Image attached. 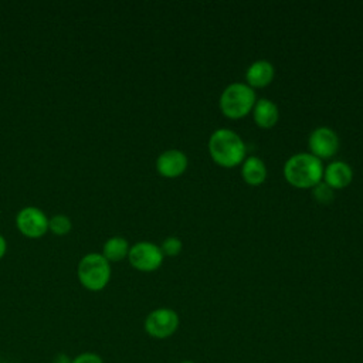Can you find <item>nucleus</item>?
<instances>
[{"label":"nucleus","mask_w":363,"mask_h":363,"mask_svg":"<svg viewBox=\"0 0 363 363\" xmlns=\"http://www.w3.org/2000/svg\"><path fill=\"white\" fill-rule=\"evenodd\" d=\"M252 118L259 128H272L279 119L278 106L271 99H258L252 108Z\"/></svg>","instance_id":"nucleus-12"},{"label":"nucleus","mask_w":363,"mask_h":363,"mask_svg":"<svg viewBox=\"0 0 363 363\" xmlns=\"http://www.w3.org/2000/svg\"><path fill=\"white\" fill-rule=\"evenodd\" d=\"M241 176L247 184L259 186L267 179V166L258 156L245 157L241 166Z\"/></svg>","instance_id":"nucleus-13"},{"label":"nucleus","mask_w":363,"mask_h":363,"mask_svg":"<svg viewBox=\"0 0 363 363\" xmlns=\"http://www.w3.org/2000/svg\"><path fill=\"white\" fill-rule=\"evenodd\" d=\"M187 156L179 149H167L156 159V170L163 177H177L187 169Z\"/></svg>","instance_id":"nucleus-9"},{"label":"nucleus","mask_w":363,"mask_h":363,"mask_svg":"<svg viewBox=\"0 0 363 363\" xmlns=\"http://www.w3.org/2000/svg\"><path fill=\"white\" fill-rule=\"evenodd\" d=\"M312 196L320 204H329L335 197L333 189L330 186H328L323 180L312 187Z\"/></svg>","instance_id":"nucleus-16"},{"label":"nucleus","mask_w":363,"mask_h":363,"mask_svg":"<svg viewBox=\"0 0 363 363\" xmlns=\"http://www.w3.org/2000/svg\"><path fill=\"white\" fill-rule=\"evenodd\" d=\"M275 69L274 65L267 60H257L254 61L245 71L247 85L254 88H264L271 84L274 79Z\"/></svg>","instance_id":"nucleus-11"},{"label":"nucleus","mask_w":363,"mask_h":363,"mask_svg":"<svg viewBox=\"0 0 363 363\" xmlns=\"http://www.w3.org/2000/svg\"><path fill=\"white\" fill-rule=\"evenodd\" d=\"M255 105V91L244 82H233L224 88L220 96V109L230 119L248 115Z\"/></svg>","instance_id":"nucleus-3"},{"label":"nucleus","mask_w":363,"mask_h":363,"mask_svg":"<svg viewBox=\"0 0 363 363\" xmlns=\"http://www.w3.org/2000/svg\"><path fill=\"white\" fill-rule=\"evenodd\" d=\"M180 363H194V362H191V360H182Z\"/></svg>","instance_id":"nucleus-20"},{"label":"nucleus","mask_w":363,"mask_h":363,"mask_svg":"<svg viewBox=\"0 0 363 363\" xmlns=\"http://www.w3.org/2000/svg\"><path fill=\"white\" fill-rule=\"evenodd\" d=\"M71 227V220L65 214H55L51 218H48V230L57 235H64L69 233Z\"/></svg>","instance_id":"nucleus-15"},{"label":"nucleus","mask_w":363,"mask_h":363,"mask_svg":"<svg viewBox=\"0 0 363 363\" xmlns=\"http://www.w3.org/2000/svg\"><path fill=\"white\" fill-rule=\"evenodd\" d=\"M71 363H104L102 357L98 354V353H94V352H84V353H79L77 354Z\"/></svg>","instance_id":"nucleus-18"},{"label":"nucleus","mask_w":363,"mask_h":363,"mask_svg":"<svg viewBox=\"0 0 363 363\" xmlns=\"http://www.w3.org/2000/svg\"><path fill=\"white\" fill-rule=\"evenodd\" d=\"M130 265L142 272H152L163 262V252L159 245L149 241H139L129 248Z\"/></svg>","instance_id":"nucleus-6"},{"label":"nucleus","mask_w":363,"mask_h":363,"mask_svg":"<svg viewBox=\"0 0 363 363\" xmlns=\"http://www.w3.org/2000/svg\"><path fill=\"white\" fill-rule=\"evenodd\" d=\"M309 153L322 159H329L336 155L339 149V138L329 126H319L313 129L308 138Z\"/></svg>","instance_id":"nucleus-8"},{"label":"nucleus","mask_w":363,"mask_h":363,"mask_svg":"<svg viewBox=\"0 0 363 363\" xmlns=\"http://www.w3.org/2000/svg\"><path fill=\"white\" fill-rule=\"evenodd\" d=\"M180 319L176 311L170 308H157L145 318V332L155 339H167L179 329Z\"/></svg>","instance_id":"nucleus-5"},{"label":"nucleus","mask_w":363,"mask_h":363,"mask_svg":"<svg viewBox=\"0 0 363 363\" xmlns=\"http://www.w3.org/2000/svg\"><path fill=\"white\" fill-rule=\"evenodd\" d=\"M16 225L28 238H40L48 231V218L43 210L27 206L17 213Z\"/></svg>","instance_id":"nucleus-7"},{"label":"nucleus","mask_w":363,"mask_h":363,"mask_svg":"<svg viewBox=\"0 0 363 363\" xmlns=\"http://www.w3.org/2000/svg\"><path fill=\"white\" fill-rule=\"evenodd\" d=\"M211 159L223 167H234L245 159V145L238 133L231 129H217L208 139Z\"/></svg>","instance_id":"nucleus-2"},{"label":"nucleus","mask_w":363,"mask_h":363,"mask_svg":"<svg viewBox=\"0 0 363 363\" xmlns=\"http://www.w3.org/2000/svg\"><path fill=\"white\" fill-rule=\"evenodd\" d=\"M77 275L84 288L101 291L111 279V262L99 252L86 254L78 264Z\"/></svg>","instance_id":"nucleus-4"},{"label":"nucleus","mask_w":363,"mask_h":363,"mask_svg":"<svg viewBox=\"0 0 363 363\" xmlns=\"http://www.w3.org/2000/svg\"><path fill=\"white\" fill-rule=\"evenodd\" d=\"M182 248H183V242L180 241L179 237H173V235L164 238L162 245H160V250H162L163 255H167V257L179 255Z\"/></svg>","instance_id":"nucleus-17"},{"label":"nucleus","mask_w":363,"mask_h":363,"mask_svg":"<svg viewBox=\"0 0 363 363\" xmlns=\"http://www.w3.org/2000/svg\"><path fill=\"white\" fill-rule=\"evenodd\" d=\"M353 179V170L352 167L342 160H335L330 162L325 169H323V182L330 186L333 190L336 189H343L350 184Z\"/></svg>","instance_id":"nucleus-10"},{"label":"nucleus","mask_w":363,"mask_h":363,"mask_svg":"<svg viewBox=\"0 0 363 363\" xmlns=\"http://www.w3.org/2000/svg\"><path fill=\"white\" fill-rule=\"evenodd\" d=\"M6 248H7L6 240H4V237L0 234V259L3 258V255H4V252H6Z\"/></svg>","instance_id":"nucleus-19"},{"label":"nucleus","mask_w":363,"mask_h":363,"mask_svg":"<svg viewBox=\"0 0 363 363\" xmlns=\"http://www.w3.org/2000/svg\"><path fill=\"white\" fill-rule=\"evenodd\" d=\"M285 180L298 189H312L323 179L322 160L311 153L292 155L284 164Z\"/></svg>","instance_id":"nucleus-1"},{"label":"nucleus","mask_w":363,"mask_h":363,"mask_svg":"<svg viewBox=\"0 0 363 363\" xmlns=\"http://www.w3.org/2000/svg\"><path fill=\"white\" fill-rule=\"evenodd\" d=\"M129 244L121 235H113L108 238L102 247V255L109 262H119L129 254Z\"/></svg>","instance_id":"nucleus-14"}]
</instances>
